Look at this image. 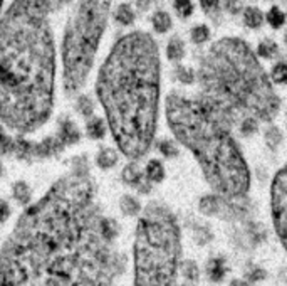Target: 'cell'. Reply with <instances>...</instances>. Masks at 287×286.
Instances as JSON below:
<instances>
[{"mask_svg": "<svg viewBox=\"0 0 287 286\" xmlns=\"http://www.w3.org/2000/svg\"><path fill=\"white\" fill-rule=\"evenodd\" d=\"M2 4H4V0H0V9H2Z\"/></svg>", "mask_w": 287, "mask_h": 286, "instance_id": "41", "label": "cell"}, {"mask_svg": "<svg viewBox=\"0 0 287 286\" xmlns=\"http://www.w3.org/2000/svg\"><path fill=\"white\" fill-rule=\"evenodd\" d=\"M267 22L271 24V27H274V29L282 27L284 24H285L284 12L280 10L279 7H272L271 10H269V14H267Z\"/></svg>", "mask_w": 287, "mask_h": 286, "instance_id": "25", "label": "cell"}, {"mask_svg": "<svg viewBox=\"0 0 287 286\" xmlns=\"http://www.w3.org/2000/svg\"><path fill=\"white\" fill-rule=\"evenodd\" d=\"M86 133L89 138H94V140H101L102 137L106 135V125L105 121L97 117H93L88 123H86Z\"/></svg>", "mask_w": 287, "mask_h": 286, "instance_id": "15", "label": "cell"}, {"mask_svg": "<svg viewBox=\"0 0 287 286\" xmlns=\"http://www.w3.org/2000/svg\"><path fill=\"white\" fill-rule=\"evenodd\" d=\"M201 9L212 14L218 9V0H201Z\"/></svg>", "mask_w": 287, "mask_h": 286, "instance_id": "36", "label": "cell"}, {"mask_svg": "<svg viewBox=\"0 0 287 286\" xmlns=\"http://www.w3.org/2000/svg\"><path fill=\"white\" fill-rule=\"evenodd\" d=\"M225 261L223 258H212L207 264V275L215 283H220L225 276Z\"/></svg>", "mask_w": 287, "mask_h": 286, "instance_id": "12", "label": "cell"}, {"mask_svg": "<svg viewBox=\"0 0 287 286\" xmlns=\"http://www.w3.org/2000/svg\"><path fill=\"white\" fill-rule=\"evenodd\" d=\"M96 89L119 150L131 160L141 158L153 142L160 103V56L153 37L131 32L116 42Z\"/></svg>", "mask_w": 287, "mask_h": 286, "instance_id": "3", "label": "cell"}, {"mask_svg": "<svg viewBox=\"0 0 287 286\" xmlns=\"http://www.w3.org/2000/svg\"><path fill=\"white\" fill-rule=\"evenodd\" d=\"M101 229H102V234H105V237L108 241H114L119 234L118 222H116L114 219H109V217H102Z\"/></svg>", "mask_w": 287, "mask_h": 286, "instance_id": "20", "label": "cell"}, {"mask_svg": "<svg viewBox=\"0 0 287 286\" xmlns=\"http://www.w3.org/2000/svg\"><path fill=\"white\" fill-rule=\"evenodd\" d=\"M86 157L29 205L0 253V286H111L126 259L102 234Z\"/></svg>", "mask_w": 287, "mask_h": 286, "instance_id": "1", "label": "cell"}, {"mask_svg": "<svg viewBox=\"0 0 287 286\" xmlns=\"http://www.w3.org/2000/svg\"><path fill=\"white\" fill-rule=\"evenodd\" d=\"M76 109L79 113L83 115V117H86V118H89V117H93V111H94V103H93V100L89 98V96H79L77 98V103H76Z\"/></svg>", "mask_w": 287, "mask_h": 286, "instance_id": "24", "label": "cell"}, {"mask_svg": "<svg viewBox=\"0 0 287 286\" xmlns=\"http://www.w3.org/2000/svg\"><path fill=\"white\" fill-rule=\"evenodd\" d=\"M220 209H222V202L218 197H213V196H209V197H203L200 202V211L203 212L207 216H217L220 214Z\"/></svg>", "mask_w": 287, "mask_h": 286, "instance_id": "16", "label": "cell"}, {"mask_svg": "<svg viewBox=\"0 0 287 286\" xmlns=\"http://www.w3.org/2000/svg\"><path fill=\"white\" fill-rule=\"evenodd\" d=\"M265 140H267V145L271 148H276L277 145L280 143V140H282V135H280L279 128H276V126H271V128L267 130L265 133Z\"/></svg>", "mask_w": 287, "mask_h": 286, "instance_id": "33", "label": "cell"}, {"mask_svg": "<svg viewBox=\"0 0 287 286\" xmlns=\"http://www.w3.org/2000/svg\"><path fill=\"white\" fill-rule=\"evenodd\" d=\"M230 286H249V283L242 281V279H234V281L230 283Z\"/></svg>", "mask_w": 287, "mask_h": 286, "instance_id": "38", "label": "cell"}, {"mask_svg": "<svg viewBox=\"0 0 287 286\" xmlns=\"http://www.w3.org/2000/svg\"><path fill=\"white\" fill-rule=\"evenodd\" d=\"M158 148H160L161 154L168 158L178 155V148H176V145L172 142V140H163V142H160V145H158Z\"/></svg>", "mask_w": 287, "mask_h": 286, "instance_id": "30", "label": "cell"}, {"mask_svg": "<svg viewBox=\"0 0 287 286\" xmlns=\"http://www.w3.org/2000/svg\"><path fill=\"white\" fill-rule=\"evenodd\" d=\"M59 2H69V0H59Z\"/></svg>", "mask_w": 287, "mask_h": 286, "instance_id": "42", "label": "cell"}, {"mask_svg": "<svg viewBox=\"0 0 287 286\" xmlns=\"http://www.w3.org/2000/svg\"><path fill=\"white\" fill-rule=\"evenodd\" d=\"M51 0H14L0 19V123L19 135L40 128L54 105L56 51Z\"/></svg>", "mask_w": 287, "mask_h": 286, "instance_id": "2", "label": "cell"}, {"mask_svg": "<svg viewBox=\"0 0 287 286\" xmlns=\"http://www.w3.org/2000/svg\"><path fill=\"white\" fill-rule=\"evenodd\" d=\"M167 54H168V58L172 59V61L181 59L183 54H185V44H183V41L178 39V37H173L172 41L168 42Z\"/></svg>", "mask_w": 287, "mask_h": 286, "instance_id": "21", "label": "cell"}, {"mask_svg": "<svg viewBox=\"0 0 287 286\" xmlns=\"http://www.w3.org/2000/svg\"><path fill=\"white\" fill-rule=\"evenodd\" d=\"M121 177H123L125 184L138 188L139 192L146 194V192L151 190V180L148 177H145L143 172L139 170V167L136 165V163H128V165L123 168Z\"/></svg>", "mask_w": 287, "mask_h": 286, "instance_id": "9", "label": "cell"}, {"mask_svg": "<svg viewBox=\"0 0 287 286\" xmlns=\"http://www.w3.org/2000/svg\"><path fill=\"white\" fill-rule=\"evenodd\" d=\"M167 118L176 138L197 157L217 192L237 199L249 190L247 163L212 106L172 94L167 100Z\"/></svg>", "mask_w": 287, "mask_h": 286, "instance_id": "4", "label": "cell"}, {"mask_svg": "<svg viewBox=\"0 0 287 286\" xmlns=\"http://www.w3.org/2000/svg\"><path fill=\"white\" fill-rule=\"evenodd\" d=\"M210 37V30L207 26H197L192 30V41L195 44H203V42Z\"/></svg>", "mask_w": 287, "mask_h": 286, "instance_id": "29", "label": "cell"}, {"mask_svg": "<svg viewBox=\"0 0 287 286\" xmlns=\"http://www.w3.org/2000/svg\"><path fill=\"white\" fill-rule=\"evenodd\" d=\"M272 217L280 241L287 249V167L276 175L272 184Z\"/></svg>", "mask_w": 287, "mask_h": 286, "instance_id": "8", "label": "cell"}, {"mask_svg": "<svg viewBox=\"0 0 287 286\" xmlns=\"http://www.w3.org/2000/svg\"><path fill=\"white\" fill-rule=\"evenodd\" d=\"M255 130H257V123H255L254 118L243 120V123H242V133H247V135H250V133H254Z\"/></svg>", "mask_w": 287, "mask_h": 286, "instance_id": "35", "label": "cell"}, {"mask_svg": "<svg viewBox=\"0 0 287 286\" xmlns=\"http://www.w3.org/2000/svg\"><path fill=\"white\" fill-rule=\"evenodd\" d=\"M111 0H79L76 14L66 27L63 42L64 86L74 93L91 71L97 46L108 24Z\"/></svg>", "mask_w": 287, "mask_h": 286, "instance_id": "7", "label": "cell"}, {"mask_svg": "<svg viewBox=\"0 0 287 286\" xmlns=\"http://www.w3.org/2000/svg\"><path fill=\"white\" fill-rule=\"evenodd\" d=\"M175 10L181 17H190L193 12V4L190 0H175Z\"/></svg>", "mask_w": 287, "mask_h": 286, "instance_id": "32", "label": "cell"}, {"mask_svg": "<svg viewBox=\"0 0 287 286\" xmlns=\"http://www.w3.org/2000/svg\"><path fill=\"white\" fill-rule=\"evenodd\" d=\"M180 273H181V276L188 279V281H198V268L197 264L193 263V261H185V263L181 264L180 268Z\"/></svg>", "mask_w": 287, "mask_h": 286, "instance_id": "26", "label": "cell"}, {"mask_svg": "<svg viewBox=\"0 0 287 286\" xmlns=\"http://www.w3.org/2000/svg\"><path fill=\"white\" fill-rule=\"evenodd\" d=\"M4 174H5V168H4L2 163H0V177H4Z\"/></svg>", "mask_w": 287, "mask_h": 286, "instance_id": "39", "label": "cell"}, {"mask_svg": "<svg viewBox=\"0 0 287 286\" xmlns=\"http://www.w3.org/2000/svg\"><path fill=\"white\" fill-rule=\"evenodd\" d=\"M66 145L63 143L57 135L56 137H47L46 140H42L40 143H34V158H46L51 155H56L63 150Z\"/></svg>", "mask_w": 287, "mask_h": 286, "instance_id": "10", "label": "cell"}, {"mask_svg": "<svg viewBox=\"0 0 287 286\" xmlns=\"http://www.w3.org/2000/svg\"><path fill=\"white\" fill-rule=\"evenodd\" d=\"M153 27L156 32H167L172 27V17L167 12H156L153 15Z\"/></svg>", "mask_w": 287, "mask_h": 286, "instance_id": "23", "label": "cell"}, {"mask_svg": "<svg viewBox=\"0 0 287 286\" xmlns=\"http://www.w3.org/2000/svg\"><path fill=\"white\" fill-rule=\"evenodd\" d=\"M180 231L168 209L150 204L139 219L134 242V286H175Z\"/></svg>", "mask_w": 287, "mask_h": 286, "instance_id": "6", "label": "cell"}, {"mask_svg": "<svg viewBox=\"0 0 287 286\" xmlns=\"http://www.w3.org/2000/svg\"><path fill=\"white\" fill-rule=\"evenodd\" d=\"M205 76L218 105L249 109L260 118L277 113L279 100L269 84L257 59L240 39L218 41L210 52Z\"/></svg>", "mask_w": 287, "mask_h": 286, "instance_id": "5", "label": "cell"}, {"mask_svg": "<svg viewBox=\"0 0 287 286\" xmlns=\"http://www.w3.org/2000/svg\"><path fill=\"white\" fill-rule=\"evenodd\" d=\"M12 196H14V199H15L19 204L29 205L30 197H32V190H30L29 184H26V182L19 180V182H15V184L12 185Z\"/></svg>", "mask_w": 287, "mask_h": 286, "instance_id": "13", "label": "cell"}, {"mask_svg": "<svg viewBox=\"0 0 287 286\" xmlns=\"http://www.w3.org/2000/svg\"><path fill=\"white\" fill-rule=\"evenodd\" d=\"M114 17H116V21H118L119 24H123V26H130V24H133V21H134V12L128 4H121L118 10H116Z\"/></svg>", "mask_w": 287, "mask_h": 286, "instance_id": "22", "label": "cell"}, {"mask_svg": "<svg viewBox=\"0 0 287 286\" xmlns=\"http://www.w3.org/2000/svg\"><path fill=\"white\" fill-rule=\"evenodd\" d=\"M96 163L99 168H111L118 163V154L113 148H101L96 157Z\"/></svg>", "mask_w": 287, "mask_h": 286, "instance_id": "14", "label": "cell"}, {"mask_svg": "<svg viewBox=\"0 0 287 286\" xmlns=\"http://www.w3.org/2000/svg\"><path fill=\"white\" fill-rule=\"evenodd\" d=\"M243 22H245L250 29H257L262 26V22H264V15H262V12L257 7H249L245 10V14H243Z\"/></svg>", "mask_w": 287, "mask_h": 286, "instance_id": "19", "label": "cell"}, {"mask_svg": "<svg viewBox=\"0 0 287 286\" xmlns=\"http://www.w3.org/2000/svg\"><path fill=\"white\" fill-rule=\"evenodd\" d=\"M9 217H10V205L7 204V200L0 199V224L7 222Z\"/></svg>", "mask_w": 287, "mask_h": 286, "instance_id": "34", "label": "cell"}, {"mask_svg": "<svg viewBox=\"0 0 287 286\" xmlns=\"http://www.w3.org/2000/svg\"><path fill=\"white\" fill-rule=\"evenodd\" d=\"M284 41H285V44H287V34L284 35Z\"/></svg>", "mask_w": 287, "mask_h": 286, "instance_id": "40", "label": "cell"}, {"mask_svg": "<svg viewBox=\"0 0 287 286\" xmlns=\"http://www.w3.org/2000/svg\"><path fill=\"white\" fill-rule=\"evenodd\" d=\"M277 52V46L274 44L272 41H264V42H260V46H259V56L260 58H272L274 54Z\"/></svg>", "mask_w": 287, "mask_h": 286, "instance_id": "31", "label": "cell"}, {"mask_svg": "<svg viewBox=\"0 0 287 286\" xmlns=\"http://www.w3.org/2000/svg\"><path fill=\"white\" fill-rule=\"evenodd\" d=\"M272 81L277 84H285L287 83V64L279 63L272 68Z\"/></svg>", "mask_w": 287, "mask_h": 286, "instance_id": "28", "label": "cell"}, {"mask_svg": "<svg viewBox=\"0 0 287 286\" xmlns=\"http://www.w3.org/2000/svg\"><path fill=\"white\" fill-rule=\"evenodd\" d=\"M146 177L151 182H161L165 179V167L161 162L158 160H150L146 165Z\"/></svg>", "mask_w": 287, "mask_h": 286, "instance_id": "18", "label": "cell"}, {"mask_svg": "<svg viewBox=\"0 0 287 286\" xmlns=\"http://www.w3.org/2000/svg\"><path fill=\"white\" fill-rule=\"evenodd\" d=\"M119 209L125 216H138L141 211V205L133 196H123L119 200Z\"/></svg>", "mask_w": 287, "mask_h": 286, "instance_id": "17", "label": "cell"}, {"mask_svg": "<svg viewBox=\"0 0 287 286\" xmlns=\"http://www.w3.org/2000/svg\"><path fill=\"white\" fill-rule=\"evenodd\" d=\"M57 137L63 140L64 145H74L81 138V131L76 126V123L69 118H60L59 120V131Z\"/></svg>", "mask_w": 287, "mask_h": 286, "instance_id": "11", "label": "cell"}, {"mask_svg": "<svg viewBox=\"0 0 287 286\" xmlns=\"http://www.w3.org/2000/svg\"><path fill=\"white\" fill-rule=\"evenodd\" d=\"M249 279H250V283L262 281V279H265V271L260 270V268H257V270H254V271L249 275Z\"/></svg>", "mask_w": 287, "mask_h": 286, "instance_id": "37", "label": "cell"}, {"mask_svg": "<svg viewBox=\"0 0 287 286\" xmlns=\"http://www.w3.org/2000/svg\"><path fill=\"white\" fill-rule=\"evenodd\" d=\"M14 147H15V140L0 128V155L14 154Z\"/></svg>", "mask_w": 287, "mask_h": 286, "instance_id": "27", "label": "cell"}]
</instances>
